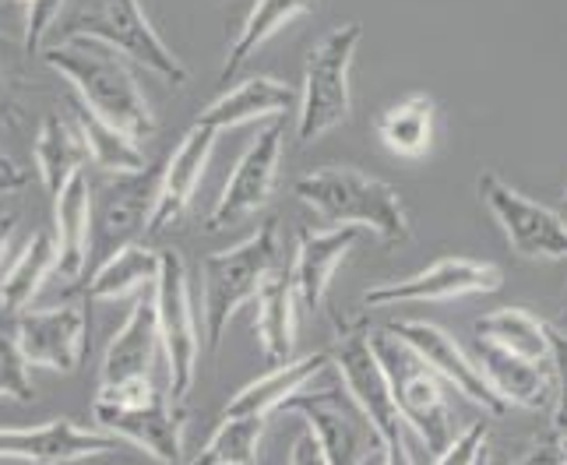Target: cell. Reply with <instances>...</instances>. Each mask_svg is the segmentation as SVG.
Masks as SVG:
<instances>
[{
  "instance_id": "4fadbf2b",
  "label": "cell",
  "mask_w": 567,
  "mask_h": 465,
  "mask_svg": "<svg viewBox=\"0 0 567 465\" xmlns=\"http://www.w3.org/2000/svg\"><path fill=\"white\" fill-rule=\"evenodd\" d=\"M504 286V271L494 261L473 258H441L413 271L409 279H391L370 286L363 293L367 307H391V303H447L476 293H494Z\"/></svg>"
},
{
  "instance_id": "ab89813d",
  "label": "cell",
  "mask_w": 567,
  "mask_h": 465,
  "mask_svg": "<svg viewBox=\"0 0 567 465\" xmlns=\"http://www.w3.org/2000/svg\"><path fill=\"white\" fill-rule=\"evenodd\" d=\"M25 184V173L18 169L8 155H0V190H18Z\"/></svg>"
},
{
  "instance_id": "2e32d148",
  "label": "cell",
  "mask_w": 567,
  "mask_h": 465,
  "mask_svg": "<svg viewBox=\"0 0 567 465\" xmlns=\"http://www.w3.org/2000/svg\"><path fill=\"white\" fill-rule=\"evenodd\" d=\"M121 448V437L85 431L74 420H50L39 426H0V458H18L32 465H64L92 455H113Z\"/></svg>"
},
{
  "instance_id": "ee69618b",
  "label": "cell",
  "mask_w": 567,
  "mask_h": 465,
  "mask_svg": "<svg viewBox=\"0 0 567 465\" xmlns=\"http://www.w3.org/2000/svg\"><path fill=\"white\" fill-rule=\"evenodd\" d=\"M560 448H564V455H567V437H560Z\"/></svg>"
},
{
  "instance_id": "7a4b0ae2",
  "label": "cell",
  "mask_w": 567,
  "mask_h": 465,
  "mask_svg": "<svg viewBox=\"0 0 567 465\" xmlns=\"http://www.w3.org/2000/svg\"><path fill=\"white\" fill-rule=\"evenodd\" d=\"M297 198L336 226L370 229L384 244L413 240V219L402 194L388 180L370 177L357 166H321L292 184Z\"/></svg>"
},
{
  "instance_id": "f35d334b",
  "label": "cell",
  "mask_w": 567,
  "mask_h": 465,
  "mask_svg": "<svg viewBox=\"0 0 567 465\" xmlns=\"http://www.w3.org/2000/svg\"><path fill=\"white\" fill-rule=\"evenodd\" d=\"M289 465H328L324 452H321V444L318 437L303 431L297 441H292V448H289Z\"/></svg>"
},
{
  "instance_id": "9a60e30c",
  "label": "cell",
  "mask_w": 567,
  "mask_h": 465,
  "mask_svg": "<svg viewBox=\"0 0 567 465\" xmlns=\"http://www.w3.org/2000/svg\"><path fill=\"white\" fill-rule=\"evenodd\" d=\"M402 342H409L420 353V360L434 371L444 384H452L458 395H465L473 405H480L483 413L504 416L507 405L494 392V384L486 381L483 366L465 353V349L444 332V328L430 324V321H399L391 324Z\"/></svg>"
},
{
  "instance_id": "603a6c76",
  "label": "cell",
  "mask_w": 567,
  "mask_h": 465,
  "mask_svg": "<svg viewBox=\"0 0 567 465\" xmlns=\"http://www.w3.org/2000/svg\"><path fill=\"white\" fill-rule=\"evenodd\" d=\"M159 318L155 297H138L127 310V321L116 328L103 356V384H121L131 378H152V363L159 356Z\"/></svg>"
},
{
  "instance_id": "52a82bcc",
  "label": "cell",
  "mask_w": 567,
  "mask_h": 465,
  "mask_svg": "<svg viewBox=\"0 0 567 465\" xmlns=\"http://www.w3.org/2000/svg\"><path fill=\"white\" fill-rule=\"evenodd\" d=\"M363 39L360 22H346L331 29L321 43L307 53L303 64V89H300V106H297V142L310 145L321 142L324 134L339 131L349 113H353V100H349V71H353V56Z\"/></svg>"
},
{
  "instance_id": "7bdbcfd3",
  "label": "cell",
  "mask_w": 567,
  "mask_h": 465,
  "mask_svg": "<svg viewBox=\"0 0 567 465\" xmlns=\"http://www.w3.org/2000/svg\"><path fill=\"white\" fill-rule=\"evenodd\" d=\"M476 465H491V455H483V458H480Z\"/></svg>"
},
{
  "instance_id": "1f68e13d",
  "label": "cell",
  "mask_w": 567,
  "mask_h": 465,
  "mask_svg": "<svg viewBox=\"0 0 567 465\" xmlns=\"http://www.w3.org/2000/svg\"><path fill=\"white\" fill-rule=\"evenodd\" d=\"M315 8V0H258L250 8V14L244 18V25L237 32V39L229 43V53L223 61V74H237L254 53H258L271 35H276L282 25H289L292 18Z\"/></svg>"
},
{
  "instance_id": "4dcf8cb0",
  "label": "cell",
  "mask_w": 567,
  "mask_h": 465,
  "mask_svg": "<svg viewBox=\"0 0 567 465\" xmlns=\"http://www.w3.org/2000/svg\"><path fill=\"white\" fill-rule=\"evenodd\" d=\"M74 124L85 138L89 159L100 169H106L110 177H127V173H142L148 166L145 152L138 148V142H134L131 134L116 131L113 124H106L103 116H95L82 103L74 106Z\"/></svg>"
},
{
  "instance_id": "74e56055",
  "label": "cell",
  "mask_w": 567,
  "mask_h": 465,
  "mask_svg": "<svg viewBox=\"0 0 567 465\" xmlns=\"http://www.w3.org/2000/svg\"><path fill=\"white\" fill-rule=\"evenodd\" d=\"M512 465H567V455L560 448V441H536Z\"/></svg>"
},
{
  "instance_id": "d6986e66",
  "label": "cell",
  "mask_w": 567,
  "mask_h": 465,
  "mask_svg": "<svg viewBox=\"0 0 567 465\" xmlns=\"http://www.w3.org/2000/svg\"><path fill=\"white\" fill-rule=\"evenodd\" d=\"M476 363L483 366L486 381L494 384V392L504 399L507 410H525V413L554 410L557 402L554 363H533L480 339H476Z\"/></svg>"
},
{
  "instance_id": "d4e9b609",
  "label": "cell",
  "mask_w": 567,
  "mask_h": 465,
  "mask_svg": "<svg viewBox=\"0 0 567 465\" xmlns=\"http://www.w3.org/2000/svg\"><path fill=\"white\" fill-rule=\"evenodd\" d=\"M258 339L265 356L282 366L292 360V345H297V286H292V268H271V276L258 289Z\"/></svg>"
},
{
  "instance_id": "30bf717a",
  "label": "cell",
  "mask_w": 567,
  "mask_h": 465,
  "mask_svg": "<svg viewBox=\"0 0 567 465\" xmlns=\"http://www.w3.org/2000/svg\"><path fill=\"white\" fill-rule=\"evenodd\" d=\"M155 297V318H159V339L166 353V378L173 402H184L198 378V356H202V332L194 318L190 300V279L187 265L177 250H163V271L159 282L152 286Z\"/></svg>"
},
{
  "instance_id": "cb8c5ba5",
  "label": "cell",
  "mask_w": 567,
  "mask_h": 465,
  "mask_svg": "<svg viewBox=\"0 0 567 465\" xmlns=\"http://www.w3.org/2000/svg\"><path fill=\"white\" fill-rule=\"evenodd\" d=\"M331 363H336L331 349H321V353L297 356V360L276 366V371L254 378L250 384H244L240 392L226 402V416H261V420H268L276 410H286V402L297 392H303L315 378H321Z\"/></svg>"
},
{
  "instance_id": "3957f363",
  "label": "cell",
  "mask_w": 567,
  "mask_h": 465,
  "mask_svg": "<svg viewBox=\"0 0 567 465\" xmlns=\"http://www.w3.org/2000/svg\"><path fill=\"white\" fill-rule=\"evenodd\" d=\"M92 416L103 434L134 444L159 465H181L187 416L181 402H173L169 388H159L152 378L100 384L92 399Z\"/></svg>"
},
{
  "instance_id": "5b68a950",
  "label": "cell",
  "mask_w": 567,
  "mask_h": 465,
  "mask_svg": "<svg viewBox=\"0 0 567 465\" xmlns=\"http://www.w3.org/2000/svg\"><path fill=\"white\" fill-rule=\"evenodd\" d=\"M61 39H100V43L124 53L127 61L142 64L166 85H187V68L177 53H173L163 35L152 29L138 0H74L68 14L56 25Z\"/></svg>"
},
{
  "instance_id": "836d02e7",
  "label": "cell",
  "mask_w": 567,
  "mask_h": 465,
  "mask_svg": "<svg viewBox=\"0 0 567 465\" xmlns=\"http://www.w3.org/2000/svg\"><path fill=\"white\" fill-rule=\"evenodd\" d=\"M0 399H11V402H32L35 399L29 360L22 356L14 335H4V332H0Z\"/></svg>"
},
{
  "instance_id": "8992f818",
  "label": "cell",
  "mask_w": 567,
  "mask_h": 465,
  "mask_svg": "<svg viewBox=\"0 0 567 465\" xmlns=\"http://www.w3.org/2000/svg\"><path fill=\"white\" fill-rule=\"evenodd\" d=\"M370 342H374L381 371L391 384V395H395L409 431L430 452L441 455L455 441L452 413H447V399H444V381L420 360L413 345L395 335V328H378V332H370Z\"/></svg>"
},
{
  "instance_id": "d6a6232c",
  "label": "cell",
  "mask_w": 567,
  "mask_h": 465,
  "mask_svg": "<svg viewBox=\"0 0 567 465\" xmlns=\"http://www.w3.org/2000/svg\"><path fill=\"white\" fill-rule=\"evenodd\" d=\"M265 420L261 416H223L205 448L187 465H254L261 452Z\"/></svg>"
},
{
  "instance_id": "d590c367",
  "label": "cell",
  "mask_w": 567,
  "mask_h": 465,
  "mask_svg": "<svg viewBox=\"0 0 567 465\" xmlns=\"http://www.w3.org/2000/svg\"><path fill=\"white\" fill-rule=\"evenodd\" d=\"M486 437H491V431H486L483 420L468 423L465 431L434 458V465H476L486 455Z\"/></svg>"
},
{
  "instance_id": "7c38bea8",
  "label": "cell",
  "mask_w": 567,
  "mask_h": 465,
  "mask_svg": "<svg viewBox=\"0 0 567 465\" xmlns=\"http://www.w3.org/2000/svg\"><path fill=\"white\" fill-rule=\"evenodd\" d=\"M282 142H286V116H276L265 131H258V138L247 145L240 155L237 169L229 173V180L219 194V202L208 211V232H219L237 226L268 205L271 187H276L279 166H282Z\"/></svg>"
},
{
  "instance_id": "277c9868",
  "label": "cell",
  "mask_w": 567,
  "mask_h": 465,
  "mask_svg": "<svg viewBox=\"0 0 567 465\" xmlns=\"http://www.w3.org/2000/svg\"><path fill=\"white\" fill-rule=\"evenodd\" d=\"M279 219H265L247 240L226 250H215L202 261V321H205V349L215 356L226 339L233 314L258 297V289L279 265Z\"/></svg>"
},
{
  "instance_id": "83f0119b",
  "label": "cell",
  "mask_w": 567,
  "mask_h": 465,
  "mask_svg": "<svg viewBox=\"0 0 567 465\" xmlns=\"http://www.w3.org/2000/svg\"><path fill=\"white\" fill-rule=\"evenodd\" d=\"M163 271V250H152L145 244H127L92 271L85 286V300H121L134 293L138 286H155Z\"/></svg>"
},
{
  "instance_id": "44dd1931",
  "label": "cell",
  "mask_w": 567,
  "mask_h": 465,
  "mask_svg": "<svg viewBox=\"0 0 567 465\" xmlns=\"http://www.w3.org/2000/svg\"><path fill=\"white\" fill-rule=\"evenodd\" d=\"M92 216L95 194L92 180L82 169L78 177L53 198V244H56V276L74 282L82 279L92 258Z\"/></svg>"
},
{
  "instance_id": "7402d4cb",
  "label": "cell",
  "mask_w": 567,
  "mask_h": 465,
  "mask_svg": "<svg viewBox=\"0 0 567 465\" xmlns=\"http://www.w3.org/2000/svg\"><path fill=\"white\" fill-rule=\"evenodd\" d=\"M363 229L353 226H336V229H303L300 244H297V258H292V286H297V300L307 310H321L331 279H336V268L342 258L360 244Z\"/></svg>"
},
{
  "instance_id": "b9f144b4",
  "label": "cell",
  "mask_w": 567,
  "mask_h": 465,
  "mask_svg": "<svg viewBox=\"0 0 567 465\" xmlns=\"http://www.w3.org/2000/svg\"><path fill=\"white\" fill-rule=\"evenodd\" d=\"M14 4L22 8V0H0V11H4V8H14Z\"/></svg>"
},
{
  "instance_id": "8fae6325",
  "label": "cell",
  "mask_w": 567,
  "mask_h": 465,
  "mask_svg": "<svg viewBox=\"0 0 567 465\" xmlns=\"http://www.w3.org/2000/svg\"><path fill=\"white\" fill-rule=\"evenodd\" d=\"M480 198L486 211L497 219L504 229L507 244L515 255L533 258V261H564L567 258V219L550 205H539L533 198H525L522 190H515L507 180H501L497 173H480Z\"/></svg>"
},
{
  "instance_id": "f546056e",
  "label": "cell",
  "mask_w": 567,
  "mask_h": 465,
  "mask_svg": "<svg viewBox=\"0 0 567 465\" xmlns=\"http://www.w3.org/2000/svg\"><path fill=\"white\" fill-rule=\"evenodd\" d=\"M434 121L437 110L430 95H405L378 116V138L402 159H420L434 142Z\"/></svg>"
},
{
  "instance_id": "f1b7e54d",
  "label": "cell",
  "mask_w": 567,
  "mask_h": 465,
  "mask_svg": "<svg viewBox=\"0 0 567 465\" xmlns=\"http://www.w3.org/2000/svg\"><path fill=\"white\" fill-rule=\"evenodd\" d=\"M56 271V244L53 232L35 229L22 255L14 258L11 271L0 282V314H25L39 297L43 282Z\"/></svg>"
},
{
  "instance_id": "6da1fadb",
  "label": "cell",
  "mask_w": 567,
  "mask_h": 465,
  "mask_svg": "<svg viewBox=\"0 0 567 465\" xmlns=\"http://www.w3.org/2000/svg\"><path fill=\"white\" fill-rule=\"evenodd\" d=\"M47 64L61 71L78 92V103L103 116L116 131L131 134L134 142L152 138L155 134V116L145 103V92L134 82L127 68V56L116 53L113 46L100 43V39H56L47 46Z\"/></svg>"
},
{
  "instance_id": "60d3db41",
  "label": "cell",
  "mask_w": 567,
  "mask_h": 465,
  "mask_svg": "<svg viewBox=\"0 0 567 465\" xmlns=\"http://www.w3.org/2000/svg\"><path fill=\"white\" fill-rule=\"evenodd\" d=\"M14 229H18V219L14 216H0V261H4V255H8Z\"/></svg>"
},
{
  "instance_id": "ac0fdd59",
  "label": "cell",
  "mask_w": 567,
  "mask_h": 465,
  "mask_svg": "<svg viewBox=\"0 0 567 465\" xmlns=\"http://www.w3.org/2000/svg\"><path fill=\"white\" fill-rule=\"evenodd\" d=\"M163 166H145L142 173H127V177H113L100 198V237L113 250L127 244H138L134 237L152 223L155 202H159Z\"/></svg>"
},
{
  "instance_id": "e575fe53",
  "label": "cell",
  "mask_w": 567,
  "mask_h": 465,
  "mask_svg": "<svg viewBox=\"0 0 567 465\" xmlns=\"http://www.w3.org/2000/svg\"><path fill=\"white\" fill-rule=\"evenodd\" d=\"M68 0H22V14H25V50L35 53L47 39L56 32L64 18Z\"/></svg>"
},
{
  "instance_id": "ba28073f",
  "label": "cell",
  "mask_w": 567,
  "mask_h": 465,
  "mask_svg": "<svg viewBox=\"0 0 567 465\" xmlns=\"http://www.w3.org/2000/svg\"><path fill=\"white\" fill-rule=\"evenodd\" d=\"M324 374L310 381L303 392L292 395L286 402V410L307 420V431L318 437L328 465H370V458L388 465L374 426L367 423L363 410L357 405V399L349 395L342 378L324 381Z\"/></svg>"
},
{
  "instance_id": "4316f807",
  "label": "cell",
  "mask_w": 567,
  "mask_h": 465,
  "mask_svg": "<svg viewBox=\"0 0 567 465\" xmlns=\"http://www.w3.org/2000/svg\"><path fill=\"white\" fill-rule=\"evenodd\" d=\"M476 339L491 342L507 353L525 356L533 363H550L554 345H550V324L539 321L536 314L522 307H501L491 314L476 318Z\"/></svg>"
},
{
  "instance_id": "f6af8a7d",
  "label": "cell",
  "mask_w": 567,
  "mask_h": 465,
  "mask_svg": "<svg viewBox=\"0 0 567 465\" xmlns=\"http://www.w3.org/2000/svg\"><path fill=\"white\" fill-rule=\"evenodd\" d=\"M564 205H567V194H564Z\"/></svg>"
},
{
  "instance_id": "484cf974",
  "label": "cell",
  "mask_w": 567,
  "mask_h": 465,
  "mask_svg": "<svg viewBox=\"0 0 567 465\" xmlns=\"http://www.w3.org/2000/svg\"><path fill=\"white\" fill-rule=\"evenodd\" d=\"M32 159L39 169V180H43L50 198H56L78 173H82V163L89 159V148L82 131H78L74 121H64L61 113H50L43 116L35 134V145H32Z\"/></svg>"
},
{
  "instance_id": "9c48e42d",
  "label": "cell",
  "mask_w": 567,
  "mask_h": 465,
  "mask_svg": "<svg viewBox=\"0 0 567 465\" xmlns=\"http://www.w3.org/2000/svg\"><path fill=\"white\" fill-rule=\"evenodd\" d=\"M331 356H336V374L349 388V395L357 399L367 423L374 426L388 465H416L413 448H409V434L413 431L399 413V402L391 395V384L381 371V360L367 328H346L339 345L331 349Z\"/></svg>"
},
{
  "instance_id": "e0dca14e",
  "label": "cell",
  "mask_w": 567,
  "mask_h": 465,
  "mask_svg": "<svg viewBox=\"0 0 567 465\" xmlns=\"http://www.w3.org/2000/svg\"><path fill=\"white\" fill-rule=\"evenodd\" d=\"M215 138H219L215 131L194 124V127L184 134V138H181V145L173 148L169 163L163 166L159 202H155L148 232H166V229H173V226H181L184 211L190 208L194 194H198V187H202L205 166H208L212 152H215Z\"/></svg>"
},
{
  "instance_id": "ffe728a7",
  "label": "cell",
  "mask_w": 567,
  "mask_h": 465,
  "mask_svg": "<svg viewBox=\"0 0 567 465\" xmlns=\"http://www.w3.org/2000/svg\"><path fill=\"white\" fill-rule=\"evenodd\" d=\"M292 106H300V92L289 82H279L271 74H254L247 82H240L237 89L223 92L219 100H212L194 124L208 127V131H237L250 121H265V116H286Z\"/></svg>"
},
{
  "instance_id": "8d00e7d4",
  "label": "cell",
  "mask_w": 567,
  "mask_h": 465,
  "mask_svg": "<svg viewBox=\"0 0 567 465\" xmlns=\"http://www.w3.org/2000/svg\"><path fill=\"white\" fill-rule=\"evenodd\" d=\"M550 345H554V378H557V402H554V431L557 437H567V332L550 324Z\"/></svg>"
},
{
  "instance_id": "5bb4252c",
  "label": "cell",
  "mask_w": 567,
  "mask_h": 465,
  "mask_svg": "<svg viewBox=\"0 0 567 465\" xmlns=\"http://www.w3.org/2000/svg\"><path fill=\"white\" fill-rule=\"evenodd\" d=\"M14 342L22 349L29 366H43L56 374H74L89 353V303L71 300L47 310H25L18 314Z\"/></svg>"
}]
</instances>
